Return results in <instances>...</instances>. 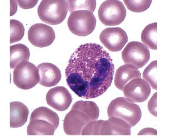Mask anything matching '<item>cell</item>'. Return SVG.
Returning a JSON list of instances; mask_svg holds the SVG:
<instances>
[{
	"label": "cell",
	"instance_id": "obj_24",
	"mask_svg": "<svg viewBox=\"0 0 170 139\" xmlns=\"http://www.w3.org/2000/svg\"><path fill=\"white\" fill-rule=\"evenodd\" d=\"M157 92L154 93L149 100L148 105V109L150 113L157 117Z\"/></svg>",
	"mask_w": 170,
	"mask_h": 139
},
{
	"label": "cell",
	"instance_id": "obj_20",
	"mask_svg": "<svg viewBox=\"0 0 170 139\" xmlns=\"http://www.w3.org/2000/svg\"><path fill=\"white\" fill-rule=\"evenodd\" d=\"M70 12L80 10H86L93 12L96 6L95 0H66Z\"/></svg>",
	"mask_w": 170,
	"mask_h": 139
},
{
	"label": "cell",
	"instance_id": "obj_19",
	"mask_svg": "<svg viewBox=\"0 0 170 139\" xmlns=\"http://www.w3.org/2000/svg\"><path fill=\"white\" fill-rule=\"evenodd\" d=\"M113 135H131V126L124 121L115 117H108Z\"/></svg>",
	"mask_w": 170,
	"mask_h": 139
},
{
	"label": "cell",
	"instance_id": "obj_2",
	"mask_svg": "<svg viewBox=\"0 0 170 139\" xmlns=\"http://www.w3.org/2000/svg\"><path fill=\"white\" fill-rule=\"evenodd\" d=\"M99 114V108L95 102L89 101H77L64 118V132L67 135H81L87 125L98 119Z\"/></svg>",
	"mask_w": 170,
	"mask_h": 139
},
{
	"label": "cell",
	"instance_id": "obj_27",
	"mask_svg": "<svg viewBox=\"0 0 170 139\" xmlns=\"http://www.w3.org/2000/svg\"><path fill=\"white\" fill-rule=\"evenodd\" d=\"M10 16L13 15L16 12L17 9L16 0H10Z\"/></svg>",
	"mask_w": 170,
	"mask_h": 139
},
{
	"label": "cell",
	"instance_id": "obj_8",
	"mask_svg": "<svg viewBox=\"0 0 170 139\" xmlns=\"http://www.w3.org/2000/svg\"><path fill=\"white\" fill-rule=\"evenodd\" d=\"M13 82L22 90L30 89L39 82L37 67L33 63L24 61L18 65L13 71Z\"/></svg>",
	"mask_w": 170,
	"mask_h": 139
},
{
	"label": "cell",
	"instance_id": "obj_6",
	"mask_svg": "<svg viewBox=\"0 0 170 139\" xmlns=\"http://www.w3.org/2000/svg\"><path fill=\"white\" fill-rule=\"evenodd\" d=\"M96 21L92 12L80 10L71 13L67 21L68 27L74 34L84 36L91 33L95 29Z\"/></svg>",
	"mask_w": 170,
	"mask_h": 139
},
{
	"label": "cell",
	"instance_id": "obj_25",
	"mask_svg": "<svg viewBox=\"0 0 170 139\" xmlns=\"http://www.w3.org/2000/svg\"><path fill=\"white\" fill-rule=\"evenodd\" d=\"M38 0H16L19 6L25 9H28L34 7L37 4Z\"/></svg>",
	"mask_w": 170,
	"mask_h": 139
},
{
	"label": "cell",
	"instance_id": "obj_17",
	"mask_svg": "<svg viewBox=\"0 0 170 139\" xmlns=\"http://www.w3.org/2000/svg\"><path fill=\"white\" fill-rule=\"evenodd\" d=\"M10 68L15 69L24 61H28L30 55L29 50L25 45L18 43L10 47Z\"/></svg>",
	"mask_w": 170,
	"mask_h": 139
},
{
	"label": "cell",
	"instance_id": "obj_4",
	"mask_svg": "<svg viewBox=\"0 0 170 139\" xmlns=\"http://www.w3.org/2000/svg\"><path fill=\"white\" fill-rule=\"evenodd\" d=\"M107 112L108 117H113L121 119L131 127L139 121L142 115L139 106L124 97H118L112 101L108 106Z\"/></svg>",
	"mask_w": 170,
	"mask_h": 139
},
{
	"label": "cell",
	"instance_id": "obj_22",
	"mask_svg": "<svg viewBox=\"0 0 170 139\" xmlns=\"http://www.w3.org/2000/svg\"><path fill=\"white\" fill-rule=\"evenodd\" d=\"M10 23L11 44L20 41L24 36L25 30L22 24L18 20L11 19Z\"/></svg>",
	"mask_w": 170,
	"mask_h": 139
},
{
	"label": "cell",
	"instance_id": "obj_14",
	"mask_svg": "<svg viewBox=\"0 0 170 139\" xmlns=\"http://www.w3.org/2000/svg\"><path fill=\"white\" fill-rule=\"evenodd\" d=\"M39 76V83L47 87L56 85L61 79L59 69L55 65L44 62L37 66Z\"/></svg>",
	"mask_w": 170,
	"mask_h": 139
},
{
	"label": "cell",
	"instance_id": "obj_23",
	"mask_svg": "<svg viewBox=\"0 0 170 139\" xmlns=\"http://www.w3.org/2000/svg\"><path fill=\"white\" fill-rule=\"evenodd\" d=\"M127 8L135 12H141L147 10L150 6L152 0H127L123 1Z\"/></svg>",
	"mask_w": 170,
	"mask_h": 139
},
{
	"label": "cell",
	"instance_id": "obj_5",
	"mask_svg": "<svg viewBox=\"0 0 170 139\" xmlns=\"http://www.w3.org/2000/svg\"><path fill=\"white\" fill-rule=\"evenodd\" d=\"M67 1L43 0L37 9L38 15L43 22L51 25L62 23L65 19L68 11Z\"/></svg>",
	"mask_w": 170,
	"mask_h": 139
},
{
	"label": "cell",
	"instance_id": "obj_7",
	"mask_svg": "<svg viewBox=\"0 0 170 139\" xmlns=\"http://www.w3.org/2000/svg\"><path fill=\"white\" fill-rule=\"evenodd\" d=\"M101 22L105 26H116L121 23L126 15L123 3L118 0H107L100 5L98 11Z\"/></svg>",
	"mask_w": 170,
	"mask_h": 139
},
{
	"label": "cell",
	"instance_id": "obj_15",
	"mask_svg": "<svg viewBox=\"0 0 170 139\" xmlns=\"http://www.w3.org/2000/svg\"><path fill=\"white\" fill-rule=\"evenodd\" d=\"M141 74L140 71L134 67L125 64L117 70L115 76L114 84L117 88L123 91L126 85L131 81L141 78Z\"/></svg>",
	"mask_w": 170,
	"mask_h": 139
},
{
	"label": "cell",
	"instance_id": "obj_21",
	"mask_svg": "<svg viewBox=\"0 0 170 139\" xmlns=\"http://www.w3.org/2000/svg\"><path fill=\"white\" fill-rule=\"evenodd\" d=\"M157 61L151 62L144 70L142 77L145 80L154 90H157Z\"/></svg>",
	"mask_w": 170,
	"mask_h": 139
},
{
	"label": "cell",
	"instance_id": "obj_9",
	"mask_svg": "<svg viewBox=\"0 0 170 139\" xmlns=\"http://www.w3.org/2000/svg\"><path fill=\"white\" fill-rule=\"evenodd\" d=\"M150 56L147 47L138 41L129 42L122 53L124 63L132 65L137 69L144 66L149 61Z\"/></svg>",
	"mask_w": 170,
	"mask_h": 139
},
{
	"label": "cell",
	"instance_id": "obj_13",
	"mask_svg": "<svg viewBox=\"0 0 170 139\" xmlns=\"http://www.w3.org/2000/svg\"><path fill=\"white\" fill-rule=\"evenodd\" d=\"M47 104L55 110L63 111L69 106L72 101L71 94L64 87L57 86L48 91L46 96Z\"/></svg>",
	"mask_w": 170,
	"mask_h": 139
},
{
	"label": "cell",
	"instance_id": "obj_3",
	"mask_svg": "<svg viewBox=\"0 0 170 139\" xmlns=\"http://www.w3.org/2000/svg\"><path fill=\"white\" fill-rule=\"evenodd\" d=\"M59 122L57 114L51 109L41 106L31 113L27 127L28 135H53Z\"/></svg>",
	"mask_w": 170,
	"mask_h": 139
},
{
	"label": "cell",
	"instance_id": "obj_11",
	"mask_svg": "<svg viewBox=\"0 0 170 139\" xmlns=\"http://www.w3.org/2000/svg\"><path fill=\"white\" fill-rule=\"evenodd\" d=\"M28 39L34 46L43 48L51 45L55 36L53 28L42 23H37L33 25L28 32Z\"/></svg>",
	"mask_w": 170,
	"mask_h": 139
},
{
	"label": "cell",
	"instance_id": "obj_18",
	"mask_svg": "<svg viewBox=\"0 0 170 139\" xmlns=\"http://www.w3.org/2000/svg\"><path fill=\"white\" fill-rule=\"evenodd\" d=\"M157 22L150 24L146 26L142 31L141 39L142 42L150 49H157Z\"/></svg>",
	"mask_w": 170,
	"mask_h": 139
},
{
	"label": "cell",
	"instance_id": "obj_12",
	"mask_svg": "<svg viewBox=\"0 0 170 139\" xmlns=\"http://www.w3.org/2000/svg\"><path fill=\"white\" fill-rule=\"evenodd\" d=\"M125 98L133 103H141L146 100L151 92L150 86L143 79L137 78L129 81L123 90Z\"/></svg>",
	"mask_w": 170,
	"mask_h": 139
},
{
	"label": "cell",
	"instance_id": "obj_16",
	"mask_svg": "<svg viewBox=\"0 0 170 139\" xmlns=\"http://www.w3.org/2000/svg\"><path fill=\"white\" fill-rule=\"evenodd\" d=\"M10 127L18 128L22 126L26 122L29 110L22 103L13 101L10 103Z\"/></svg>",
	"mask_w": 170,
	"mask_h": 139
},
{
	"label": "cell",
	"instance_id": "obj_10",
	"mask_svg": "<svg viewBox=\"0 0 170 139\" xmlns=\"http://www.w3.org/2000/svg\"><path fill=\"white\" fill-rule=\"evenodd\" d=\"M99 39L107 49L113 52L121 51L128 40L126 32L119 27L105 28L101 33Z\"/></svg>",
	"mask_w": 170,
	"mask_h": 139
},
{
	"label": "cell",
	"instance_id": "obj_26",
	"mask_svg": "<svg viewBox=\"0 0 170 139\" xmlns=\"http://www.w3.org/2000/svg\"><path fill=\"white\" fill-rule=\"evenodd\" d=\"M139 135H157V131L151 128H145L141 130L137 134Z\"/></svg>",
	"mask_w": 170,
	"mask_h": 139
},
{
	"label": "cell",
	"instance_id": "obj_1",
	"mask_svg": "<svg viewBox=\"0 0 170 139\" xmlns=\"http://www.w3.org/2000/svg\"><path fill=\"white\" fill-rule=\"evenodd\" d=\"M114 71L112 60L100 45H81L72 53L65 70L68 85L79 97L95 98L111 86Z\"/></svg>",
	"mask_w": 170,
	"mask_h": 139
}]
</instances>
